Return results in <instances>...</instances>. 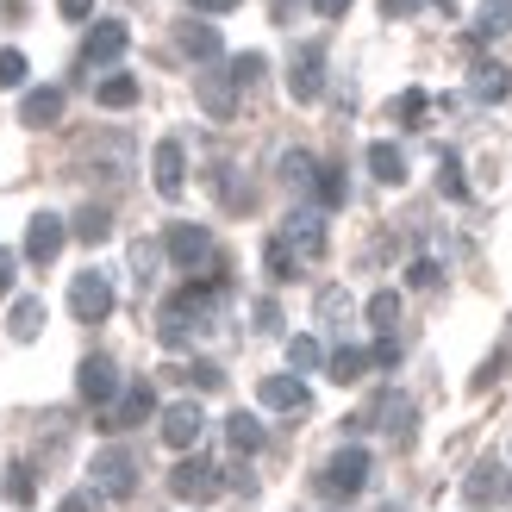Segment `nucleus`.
Listing matches in <instances>:
<instances>
[{
    "mask_svg": "<svg viewBox=\"0 0 512 512\" xmlns=\"http://www.w3.org/2000/svg\"><path fill=\"white\" fill-rule=\"evenodd\" d=\"M88 481L107 500H132L138 488V456L125 450V444H107V450H94V463H88Z\"/></svg>",
    "mask_w": 512,
    "mask_h": 512,
    "instance_id": "1",
    "label": "nucleus"
},
{
    "mask_svg": "<svg viewBox=\"0 0 512 512\" xmlns=\"http://www.w3.org/2000/svg\"><path fill=\"white\" fill-rule=\"evenodd\" d=\"M225 444H232L238 456L263 450V425H256V413H232V419H225Z\"/></svg>",
    "mask_w": 512,
    "mask_h": 512,
    "instance_id": "23",
    "label": "nucleus"
},
{
    "mask_svg": "<svg viewBox=\"0 0 512 512\" xmlns=\"http://www.w3.org/2000/svg\"><path fill=\"white\" fill-rule=\"evenodd\" d=\"M369 175H375L381 188H400L406 182V157H400L394 144H369Z\"/></svg>",
    "mask_w": 512,
    "mask_h": 512,
    "instance_id": "22",
    "label": "nucleus"
},
{
    "mask_svg": "<svg viewBox=\"0 0 512 512\" xmlns=\"http://www.w3.org/2000/svg\"><path fill=\"white\" fill-rule=\"evenodd\" d=\"M57 13H63V19H88L94 0H57Z\"/></svg>",
    "mask_w": 512,
    "mask_h": 512,
    "instance_id": "46",
    "label": "nucleus"
},
{
    "mask_svg": "<svg viewBox=\"0 0 512 512\" xmlns=\"http://www.w3.org/2000/svg\"><path fill=\"white\" fill-rule=\"evenodd\" d=\"M512 32V0H481L475 7V44H488V38H506Z\"/></svg>",
    "mask_w": 512,
    "mask_h": 512,
    "instance_id": "19",
    "label": "nucleus"
},
{
    "mask_svg": "<svg viewBox=\"0 0 512 512\" xmlns=\"http://www.w3.org/2000/svg\"><path fill=\"white\" fill-rule=\"evenodd\" d=\"M57 512H94V506H88V494H69V500H63Z\"/></svg>",
    "mask_w": 512,
    "mask_h": 512,
    "instance_id": "48",
    "label": "nucleus"
},
{
    "mask_svg": "<svg viewBox=\"0 0 512 512\" xmlns=\"http://www.w3.org/2000/svg\"><path fill=\"white\" fill-rule=\"evenodd\" d=\"M163 250H169V263H175V269H213V263H219L207 225H169Z\"/></svg>",
    "mask_w": 512,
    "mask_h": 512,
    "instance_id": "4",
    "label": "nucleus"
},
{
    "mask_svg": "<svg viewBox=\"0 0 512 512\" xmlns=\"http://www.w3.org/2000/svg\"><path fill=\"white\" fill-rule=\"evenodd\" d=\"M281 244H288L300 263H313V256H325V219H319V213H288V225H281Z\"/></svg>",
    "mask_w": 512,
    "mask_h": 512,
    "instance_id": "15",
    "label": "nucleus"
},
{
    "mask_svg": "<svg viewBox=\"0 0 512 512\" xmlns=\"http://www.w3.org/2000/svg\"><path fill=\"white\" fill-rule=\"evenodd\" d=\"M369 363H381V369H394V363H400V344H394V338H375V350H369Z\"/></svg>",
    "mask_w": 512,
    "mask_h": 512,
    "instance_id": "43",
    "label": "nucleus"
},
{
    "mask_svg": "<svg viewBox=\"0 0 512 512\" xmlns=\"http://www.w3.org/2000/svg\"><path fill=\"white\" fill-rule=\"evenodd\" d=\"M132 275H138V288H144L150 275H157V244H144V238L132 244Z\"/></svg>",
    "mask_w": 512,
    "mask_h": 512,
    "instance_id": "39",
    "label": "nucleus"
},
{
    "mask_svg": "<svg viewBox=\"0 0 512 512\" xmlns=\"http://www.w3.org/2000/svg\"><path fill=\"white\" fill-rule=\"evenodd\" d=\"M388 512H400V506H388Z\"/></svg>",
    "mask_w": 512,
    "mask_h": 512,
    "instance_id": "50",
    "label": "nucleus"
},
{
    "mask_svg": "<svg viewBox=\"0 0 512 512\" xmlns=\"http://www.w3.org/2000/svg\"><path fill=\"white\" fill-rule=\"evenodd\" d=\"M0 494H7L13 506H32L38 500V469L32 463H7V488H0Z\"/></svg>",
    "mask_w": 512,
    "mask_h": 512,
    "instance_id": "26",
    "label": "nucleus"
},
{
    "mask_svg": "<svg viewBox=\"0 0 512 512\" xmlns=\"http://www.w3.org/2000/svg\"><path fill=\"white\" fill-rule=\"evenodd\" d=\"M313 175H319V163L306 157V150H288V157H281V182H288L294 194H300V188H313Z\"/></svg>",
    "mask_w": 512,
    "mask_h": 512,
    "instance_id": "31",
    "label": "nucleus"
},
{
    "mask_svg": "<svg viewBox=\"0 0 512 512\" xmlns=\"http://www.w3.org/2000/svg\"><path fill=\"white\" fill-rule=\"evenodd\" d=\"M425 113H431V94H425V88H406V94L394 100V119L406 125V132H419V125H425Z\"/></svg>",
    "mask_w": 512,
    "mask_h": 512,
    "instance_id": "28",
    "label": "nucleus"
},
{
    "mask_svg": "<svg viewBox=\"0 0 512 512\" xmlns=\"http://www.w3.org/2000/svg\"><path fill=\"white\" fill-rule=\"evenodd\" d=\"M419 0H388V19H400V13H413Z\"/></svg>",
    "mask_w": 512,
    "mask_h": 512,
    "instance_id": "49",
    "label": "nucleus"
},
{
    "mask_svg": "<svg viewBox=\"0 0 512 512\" xmlns=\"http://www.w3.org/2000/svg\"><path fill=\"white\" fill-rule=\"evenodd\" d=\"M463 500L481 512V506H506L512 500V475H506V463H494V456H481V463L469 469V481H463Z\"/></svg>",
    "mask_w": 512,
    "mask_h": 512,
    "instance_id": "5",
    "label": "nucleus"
},
{
    "mask_svg": "<svg viewBox=\"0 0 512 512\" xmlns=\"http://www.w3.org/2000/svg\"><path fill=\"white\" fill-rule=\"evenodd\" d=\"M288 94L300 100V107H313V100L325 94V44H300L294 63H288Z\"/></svg>",
    "mask_w": 512,
    "mask_h": 512,
    "instance_id": "6",
    "label": "nucleus"
},
{
    "mask_svg": "<svg viewBox=\"0 0 512 512\" xmlns=\"http://www.w3.org/2000/svg\"><path fill=\"white\" fill-rule=\"evenodd\" d=\"M256 400H263L269 413H306V406H313V394H306L300 375H263L256 381Z\"/></svg>",
    "mask_w": 512,
    "mask_h": 512,
    "instance_id": "13",
    "label": "nucleus"
},
{
    "mask_svg": "<svg viewBox=\"0 0 512 512\" xmlns=\"http://www.w3.org/2000/svg\"><path fill=\"white\" fill-rule=\"evenodd\" d=\"M69 313L82 319V325H100V319H113V281L100 275V269H82L69 281Z\"/></svg>",
    "mask_w": 512,
    "mask_h": 512,
    "instance_id": "3",
    "label": "nucleus"
},
{
    "mask_svg": "<svg viewBox=\"0 0 512 512\" xmlns=\"http://www.w3.org/2000/svg\"><path fill=\"white\" fill-rule=\"evenodd\" d=\"M350 319V294L344 288H325L319 294V325H344Z\"/></svg>",
    "mask_w": 512,
    "mask_h": 512,
    "instance_id": "35",
    "label": "nucleus"
},
{
    "mask_svg": "<svg viewBox=\"0 0 512 512\" xmlns=\"http://www.w3.org/2000/svg\"><path fill=\"white\" fill-rule=\"evenodd\" d=\"M94 100L107 113H125V107H138V82H132V75H107V82L94 88Z\"/></svg>",
    "mask_w": 512,
    "mask_h": 512,
    "instance_id": "25",
    "label": "nucleus"
},
{
    "mask_svg": "<svg viewBox=\"0 0 512 512\" xmlns=\"http://www.w3.org/2000/svg\"><path fill=\"white\" fill-rule=\"evenodd\" d=\"M169 494L175 500H213L219 494V469L207 463V456H182V463L169 469Z\"/></svg>",
    "mask_w": 512,
    "mask_h": 512,
    "instance_id": "8",
    "label": "nucleus"
},
{
    "mask_svg": "<svg viewBox=\"0 0 512 512\" xmlns=\"http://www.w3.org/2000/svg\"><path fill=\"white\" fill-rule=\"evenodd\" d=\"M469 94H475V100H506V94H512V69H500V63H475Z\"/></svg>",
    "mask_w": 512,
    "mask_h": 512,
    "instance_id": "21",
    "label": "nucleus"
},
{
    "mask_svg": "<svg viewBox=\"0 0 512 512\" xmlns=\"http://www.w3.org/2000/svg\"><path fill=\"white\" fill-rule=\"evenodd\" d=\"M263 269H269V281H294V269H300V256L281 244V238H269L263 244Z\"/></svg>",
    "mask_w": 512,
    "mask_h": 512,
    "instance_id": "30",
    "label": "nucleus"
},
{
    "mask_svg": "<svg viewBox=\"0 0 512 512\" xmlns=\"http://www.w3.org/2000/svg\"><path fill=\"white\" fill-rule=\"evenodd\" d=\"M263 69H269V63L256 57V50H244V57H232V69H225V75H232L238 88H250V82H256V75H263Z\"/></svg>",
    "mask_w": 512,
    "mask_h": 512,
    "instance_id": "37",
    "label": "nucleus"
},
{
    "mask_svg": "<svg viewBox=\"0 0 512 512\" xmlns=\"http://www.w3.org/2000/svg\"><path fill=\"white\" fill-rule=\"evenodd\" d=\"M188 381L200 394H213V388H225V375H219V363H188Z\"/></svg>",
    "mask_w": 512,
    "mask_h": 512,
    "instance_id": "41",
    "label": "nucleus"
},
{
    "mask_svg": "<svg viewBox=\"0 0 512 512\" xmlns=\"http://www.w3.org/2000/svg\"><path fill=\"white\" fill-rule=\"evenodd\" d=\"M175 44H182V57H194V63H213L219 57V32H213V25L207 19H188V25H175Z\"/></svg>",
    "mask_w": 512,
    "mask_h": 512,
    "instance_id": "18",
    "label": "nucleus"
},
{
    "mask_svg": "<svg viewBox=\"0 0 512 512\" xmlns=\"http://www.w3.org/2000/svg\"><path fill=\"white\" fill-rule=\"evenodd\" d=\"M363 369H369V350H356V344H338L325 356V375L338 381V388H350V381H363Z\"/></svg>",
    "mask_w": 512,
    "mask_h": 512,
    "instance_id": "20",
    "label": "nucleus"
},
{
    "mask_svg": "<svg viewBox=\"0 0 512 512\" xmlns=\"http://www.w3.org/2000/svg\"><path fill=\"white\" fill-rule=\"evenodd\" d=\"M57 119H63V88H25V100H19V125L50 132Z\"/></svg>",
    "mask_w": 512,
    "mask_h": 512,
    "instance_id": "16",
    "label": "nucleus"
},
{
    "mask_svg": "<svg viewBox=\"0 0 512 512\" xmlns=\"http://www.w3.org/2000/svg\"><path fill=\"white\" fill-rule=\"evenodd\" d=\"M350 7H356V0H313V13H319V19H344Z\"/></svg>",
    "mask_w": 512,
    "mask_h": 512,
    "instance_id": "44",
    "label": "nucleus"
},
{
    "mask_svg": "<svg viewBox=\"0 0 512 512\" xmlns=\"http://www.w3.org/2000/svg\"><path fill=\"white\" fill-rule=\"evenodd\" d=\"M75 394L88 406H107L119 394V363L113 356H82V369H75Z\"/></svg>",
    "mask_w": 512,
    "mask_h": 512,
    "instance_id": "10",
    "label": "nucleus"
},
{
    "mask_svg": "<svg viewBox=\"0 0 512 512\" xmlns=\"http://www.w3.org/2000/svg\"><path fill=\"white\" fill-rule=\"evenodd\" d=\"M188 7H194V13H232L238 0H188Z\"/></svg>",
    "mask_w": 512,
    "mask_h": 512,
    "instance_id": "47",
    "label": "nucleus"
},
{
    "mask_svg": "<svg viewBox=\"0 0 512 512\" xmlns=\"http://www.w3.org/2000/svg\"><path fill=\"white\" fill-rule=\"evenodd\" d=\"M63 238H69V225L57 213H38L32 225H25V256H32L38 269H50V263H57V250H63Z\"/></svg>",
    "mask_w": 512,
    "mask_h": 512,
    "instance_id": "14",
    "label": "nucleus"
},
{
    "mask_svg": "<svg viewBox=\"0 0 512 512\" xmlns=\"http://www.w3.org/2000/svg\"><path fill=\"white\" fill-rule=\"evenodd\" d=\"M163 444L169 450H194L200 444V431H207V413H200L194 400H175V406H163Z\"/></svg>",
    "mask_w": 512,
    "mask_h": 512,
    "instance_id": "11",
    "label": "nucleus"
},
{
    "mask_svg": "<svg viewBox=\"0 0 512 512\" xmlns=\"http://www.w3.org/2000/svg\"><path fill=\"white\" fill-rule=\"evenodd\" d=\"M319 488H325L331 500H356V494L369 488V450H363V444H344V450L319 469Z\"/></svg>",
    "mask_w": 512,
    "mask_h": 512,
    "instance_id": "2",
    "label": "nucleus"
},
{
    "mask_svg": "<svg viewBox=\"0 0 512 512\" xmlns=\"http://www.w3.org/2000/svg\"><path fill=\"white\" fill-rule=\"evenodd\" d=\"M7 331L19 344H32L38 331H44V300H13V313H7Z\"/></svg>",
    "mask_w": 512,
    "mask_h": 512,
    "instance_id": "24",
    "label": "nucleus"
},
{
    "mask_svg": "<svg viewBox=\"0 0 512 512\" xmlns=\"http://www.w3.org/2000/svg\"><path fill=\"white\" fill-rule=\"evenodd\" d=\"M75 238H82V244H107L113 238V213L107 207H82V213H75Z\"/></svg>",
    "mask_w": 512,
    "mask_h": 512,
    "instance_id": "27",
    "label": "nucleus"
},
{
    "mask_svg": "<svg viewBox=\"0 0 512 512\" xmlns=\"http://www.w3.org/2000/svg\"><path fill=\"white\" fill-rule=\"evenodd\" d=\"M194 100L207 107V119H232L238 113V82L225 69H200L194 75Z\"/></svg>",
    "mask_w": 512,
    "mask_h": 512,
    "instance_id": "12",
    "label": "nucleus"
},
{
    "mask_svg": "<svg viewBox=\"0 0 512 512\" xmlns=\"http://www.w3.org/2000/svg\"><path fill=\"white\" fill-rule=\"evenodd\" d=\"M125 44H132L125 19H100V25H88V38H82V63L88 69H107V63L125 57Z\"/></svg>",
    "mask_w": 512,
    "mask_h": 512,
    "instance_id": "9",
    "label": "nucleus"
},
{
    "mask_svg": "<svg viewBox=\"0 0 512 512\" xmlns=\"http://www.w3.org/2000/svg\"><path fill=\"white\" fill-rule=\"evenodd\" d=\"M13 269H19V256L0 250V300H7V288H13Z\"/></svg>",
    "mask_w": 512,
    "mask_h": 512,
    "instance_id": "45",
    "label": "nucleus"
},
{
    "mask_svg": "<svg viewBox=\"0 0 512 512\" xmlns=\"http://www.w3.org/2000/svg\"><path fill=\"white\" fill-rule=\"evenodd\" d=\"M438 188H444L450 200H463V194H469V182H463V163H456V157H438Z\"/></svg>",
    "mask_w": 512,
    "mask_h": 512,
    "instance_id": "36",
    "label": "nucleus"
},
{
    "mask_svg": "<svg viewBox=\"0 0 512 512\" xmlns=\"http://www.w3.org/2000/svg\"><path fill=\"white\" fill-rule=\"evenodd\" d=\"M150 413H157V388H150V381H132V388L119 394V406L107 413V431H119V425H144Z\"/></svg>",
    "mask_w": 512,
    "mask_h": 512,
    "instance_id": "17",
    "label": "nucleus"
},
{
    "mask_svg": "<svg viewBox=\"0 0 512 512\" xmlns=\"http://www.w3.org/2000/svg\"><path fill=\"white\" fill-rule=\"evenodd\" d=\"M381 413H388V431H394V444H406V438H413V400L388 394V400H381Z\"/></svg>",
    "mask_w": 512,
    "mask_h": 512,
    "instance_id": "32",
    "label": "nucleus"
},
{
    "mask_svg": "<svg viewBox=\"0 0 512 512\" xmlns=\"http://www.w3.org/2000/svg\"><path fill=\"white\" fill-rule=\"evenodd\" d=\"M150 182H157L163 200H175L188 188V150H182V138H163L157 150H150Z\"/></svg>",
    "mask_w": 512,
    "mask_h": 512,
    "instance_id": "7",
    "label": "nucleus"
},
{
    "mask_svg": "<svg viewBox=\"0 0 512 512\" xmlns=\"http://www.w3.org/2000/svg\"><path fill=\"white\" fill-rule=\"evenodd\" d=\"M406 281H413V288H438V281H444V269L431 263V256H413V263H406Z\"/></svg>",
    "mask_w": 512,
    "mask_h": 512,
    "instance_id": "38",
    "label": "nucleus"
},
{
    "mask_svg": "<svg viewBox=\"0 0 512 512\" xmlns=\"http://www.w3.org/2000/svg\"><path fill=\"white\" fill-rule=\"evenodd\" d=\"M325 363V350H319V338H288V369L294 375H306V369H319Z\"/></svg>",
    "mask_w": 512,
    "mask_h": 512,
    "instance_id": "33",
    "label": "nucleus"
},
{
    "mask_svg": "<svg viewBox=\"0 0 512 512\" xmlns=\"http://www.w3.org/2000/svg\"><path fill=\"white\" fill-rule=\"evenodd\" d=\"M250 319H256V331H281V306H275V300H256Z\"/></svg>",
    "mask_w": 512,
    "mask_h": 512,
    "instance_id": "42",
    "label": "nucleus"
},
{
    "mask_svg": "<svg viewBox=\"0 0 512 512\" xmlns=\"http://www.w3.org/2000/svg\"><path fill=\"white\" fill-rule=\"evenodd\" d=\"M313 194H319V207H344V169L325 163V169L313 175Z\"/></svg>",
    "mask_w": 512,
    "mask_h": 512,
    "instance_id": "34",
    "label": "nucleus"
},
{
    "mask_svg": "<svg viewBox=\"0 0 512 512\" xmlns=\"http://www.w3.org/2000/svg\"><path fill=\"white\" fill-rule=\"evenodd\" d=\"M369 325L381 331V338H388V331L400 325V294H394V288H381V294H369Z\"/></svg>",
    "mask_w": 512,
    "mask_h": 512,
    "instance_id": "29",
    "label": "nucleus"
},
{
    "mask_svg": "<svg viewBox=\"0 0 512 512\" xmlns=\"http://www.w3.org/2000/svg\"><path fill=\"white\" fill-rule=\"evenodd\" d=\"M0 88H25V57L19 50H0Z\"/></svg>",
    "mask_w": 512,
    "mask_h": 512,
    "instance_id": "40",
    "label": "nucleus"
}]
</instances>
